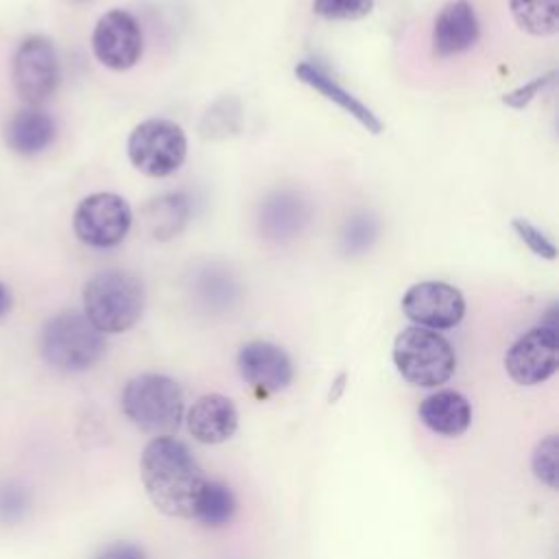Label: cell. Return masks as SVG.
<instances>
[{"mask_svg":"<svg viewBox=\"0 0 559 559\" xmlns=\"http://www.w3.org/2000/svg\"><path fill=\"white\" fill-rule=\"evenodd\" d=\"M140 476L159 513L194 520L197 500L207 478L186 443L175 437H153L142 450Z\"/></svg>","mask_w":559,"mask_h":559,"instance_id":"1","label":"cell"},{"mask_svg":"<svg viewBox=\"0 0 559 559\" xmlns=\"http://www.w3.org/2000/svg\"><path fill=\"white\" fill-rule=\"evenodd\" d=\"M144 312L142 282L118 269L92 275L83 286V314L103 334L131 330Z\"/></svg>","mask_w":559,"mask_h":559,"instance_id":"2","label":"cell"},{"mask_svg":"<svg viewBox=\"0 0 559 559\" xmlns=\"http://www.w3.org/2000/svg\"><path fill=\"white\" fill-rule=\"evenodd\" d=\"M122 413L140 430L170 437L183 417V391L164 373H140L122 389Z\"/></svg>","mask_w":559,"mask_h":559,"instance_id":"3","label":"cell"},{"mask_svg":"<svg viewBox=\"0 0 559 559\" xmlns=\"http://www.w3.org/2000/svg\"><path fill=\"white\" fill-rule=\"evenodd\" d=\"M41 356L59 371L76 373L94 367L105 349V334L79 310H63L46 321L39 338Z\"/></svg>","mask_w":559,"mask_h":559,"instance_id":"4","label":"cell"},{"mask_svg":"<svg viewBox=\"0 0 559 559\" xmlns=\"http://www.w3.org/2000/svg\"><path fill=\"white\" fill-rule=\"evenodd\" d=\"M393 362L406 382L430 389L452 378L456 354L443 334L411 325L395 336Z\"/></svg>","mask_w":559,"mask_h":559,"instance_id":"5","label":"cell"},{"mask_svg":"<svg viewBox=\"0 0 559 559\" xmlns=\"http://www.w3.org/2000/svg\"><path fill=\"white\" fill-rule=\"evenodd\" d=\"M127 155L135 170L162 179L181 168L188 155L186 131L168 118H148L133 127L127 140Z\"/></svg>","mask_w":559,"mask_h":559,"instance_id":"6","label":"cell"},{"mask_svg":"<svg viewBox=\"0 0 559 559\" xmlns=\"http://www.w3.org/2000/svg\"><path fill=\"white\" fill-rule=\"evenodd\" d=\"M133 223L131 205L116 192H94L85 197L72 216L74 236L92 249L118 247Z\"/></svg>","mask_w":559,"mask_h":559,"instance_id":"7","label":"cell"},{"mask_svg":"<svg viewBox=\"0 0 559 559\" xmlns=\"http://www.w3.org/2000/svg\"><path fill=\"white\" fill-rule=\"evenodd\" d=\"M11 79L17 96L31 107L48 100L59 85V59L52 41L44 35L22 39L13 55Z\"/></svg>","mask_w":559,"mask_h":559,"instance_id":"8","label":"cell"},{"mask_svg":"<svg viewBox=\"0 0 559 559\" xmlns=\"http://www.w3.org/2000/svg\"><path fill=\"white\" fill-rule=\"evenodd\" d=\"M559 367L557 325L542 323L520 338L504 354V369L515 384L533 386L548 380Z\"/></svg>","mask_w":559,"mask_h":559,"instance_id":"9","label":"cell"},{"mask_svg":"<svg viewBox=\"0 0 559 559\" xmlns=\"http://www.w3.org/2000/svg\"><path fill=\"white\" fill-rule=\"evenodd\" d=\"M402 312L408 321L428 330H450L465 317L461 290L448 282L426 280L413 284L402 297Z\"/></svg>","mask_w":559,"mask_h":559,"instance_id":"10","label":"cell"},{"mask_svg":"<svg viewBox=\"0 0 559 559\" xmlns=\"http://www.w3.org/2000/svg\"><path fill=\"white\" fill-rule=\"evenodd\" d=\"M94 57L109 70L122 72L133 68L144 50L142 28L124 9L103 13L92 33Z\"/></svg>","mask_w":559,"mask_h":559,"instance_id":"11","label":"cell"},{"mask_svg":"<svg viewBox=\"0 0 559 559\" xmlns=\"http://www.w3.org/2000/svg\"><path fill=\"white\" fill-rule=\"evenodd\" d=\"M236 365L240 378L262 395L286 389L295 376L290 356L269 341H251L242 345Z\"/></svg>","mask_w":559,"mask_h":559,"instance_id":"12","label":"cell"},{"mask_svg":"<svg viewBox=\"0 0 559 559\" xmlns=\"http://www.w3.org/2000/svg\"><path fill=\"white\" fill-rule=\"evenodd\" d=\"M480 35V24L469 0L448 2L432 24V52L441 59L469 50Z\"/></svg>","mask_w":559,"mask_h":559,"instance_id":"13","label":"cell"},{"mask_svg":"<svg viewBox=\"0 0 559 559\" xmlns=\"http://www.w3.org/2000/svg\"><path fill=\"white\" fill-rule=\"evenodd\" d=\"M188 432L199 443H223L238 428V411L234 402L221 393L201 395L186 415Z\"/></svg>","mask_w":559,"mask_h":559,"instance_id":"14","label":"cell"},{"mask_svg":"<svg viewBox=\"0 0 559 559\" xmlns=\"http://www.w3.org/2000/svg\"><path fill=\"white\" fill-rule=\"evenodd\" d=\"M57 135V124L52 116L39 107H24L15 111L4 127L7 146L24 157L46 151Z\"/></svg>","mask_w":559,"mask_h":559,"instance_id":"15","label":"cell"},{"mask_svg":"<svg viewBox=\"0 0 559 559\" xmlns=\"http://www.w3.org/2000/svg\"><path fill=\"white\" fill-rule=\"evenodd\" d=\"M417 415L426 428L443 437H459L472 424V406L459 391L443 389L421 400Z\"/></svg>","mask_w":559,"mask_h":559,"instance_id":"16","label":"cell"},{"mask_svg":"<svg viewBox=\"0 0 559 559\" xmlns=\"http://www.w3.org/2000/svg\"><path fill=\"white\" fill-rule=\"evenodd\" d=\"M295 76L310 85L312 90H317L321 96H325L328 100H332L334 105H338L345 114H349L354 120H358V124H362L369 133H380L382 131V122L380 118L362 103L358 100L354 94H349L345 87H341L323 68H319L312 61H301L295 66Z\"/></svg>","mask_w":559,"mask_h":559,"instance_id":"17","label":"cell"},{"mask_svg":"<svg viewBox=\"0 0 559 559\" xmlns=\"http://www.w3.org/2000/svg\"><path fill=\"white\" fill-rule=\"evenodd\" d=\"M306 218H308L306 203L288 190L273 192L271 197L264 199L260 207V229L266 234V238H273V240L293 238L295 234H299Z\"/></svg>","mask_w":559,"mask_h":559,"instance_id":"18","label":"cell"},{"mask_svg":"<svg viewBox=\"0 0 559 559\" xmlns=\"http://www.w3.org/2000/svg\"><path fill=\"white\" fill-rule=\"evenodd\" d=\"M190 218L188 197L183 192H166L146 205L148 234L155 240H170L183 231Z\"/></svg>","mask_w":559,"mask_h":559,"instance_id":"19","label":"cell"},{"mask_svg":"<svg viewBox=\"0 0 559 559\" xmlns=\"http://www.w3.org/2000/svg\"><path fill=\"white\" fill-rule=\"evenodd\" d=\"M515 24L533 37H550L559 31V0H509Z\"/></svg>","mask_w":559,"mask_h":559,"instance_id":"20","label":"cell"},{"mask_svg":"<svg viewBox=\"0 0 559 559\" xmlns=\"http://www.w3.org/2000/svg\"><path fill=\"white\" fill-rule=\"evenodd\" d=\"M234 513H236L234 491L221 480H207L197 500L194 520L205 526L218 528V526H225L227 522H231Z\"/></svg>","mask_w":559,"mask_h":559,"instance_id":"21","label":"cell"},{"mask_svg":"<svg viewBox=\"0 0 559 559\" xmlns=\"http://www.w3.org/2000/svg\"><path fill=\"white\" fill-rule=\"evenodd\" d=\"M240 127V105L236 98L216 100L201 122V135L210 140H223L236 133Z\"/></svg>","mask_w":559,"mask_h":559,"instance_id":"22","label":"cell"},{"mask_svg":"<svg viewBox=\"0 0 559 559\" xmlns=\"http://www.w3.org/2000/svg\"><path fill=\"white\" fill-rule=\"evenodd\" d=\"M557 454H559L557 435H548L535 445L531 456V467L535 478L550 489L557 487Z\"/></svg>","mask_w":559,"mask_h":559,"instance_id":"23","label":"cell"},{"mask_svg":"<svg viewBox=\"0 0 559 559\" xmlns=\"http://www.w3.org/2000/svg\"><path fill=\"white\" fill-rule=\"evenodd\" d=\"M373 0H312V11L332 22L360 20L369 15Z\"/></svg>","mask_w":559,"mask_h":559,"instance_id":"24","label":"cell"},{"mask_svg":"<svg viewBox=\"0 0 559 559\" xmlns=\"http://www.w3.org/2000/svg\"><path fill=\"white\" fill-rule=\"evenodd\" d=\"M378 234V225L369 214H356L347 221L343 231V245L347 251H362L369 249Z\"/></svg>","mask_w":559,"mask_h":559,"instance_id":"25","label":"cell"},{"mask_svg":"<svg viewBox=\"0 0 559 559\" xmlns=\"http://www.w3.org/2000/svg\"><path fill=\"white\" fill-rule=\"evenodd\" d=\"M511 227H513V231L518 234V238H520L535 255H539V258H544V260H555V258H557V247H555V242H552L542 229H537L533 223H528L526 218H513Z\"/></svg>","mask_w":559,"mask_h":559,"instance_id":"26","label":"cell"},{"mask_svg":"<svg viewBox=\"0 0 559 559\" xmlns=\"http://www.w3.org/2000/svg\"><path fill=\"white\" fill-rule=\"evenodd\" d=\"M28 511V491L15 483L0 485V522H17Z\"/></svg>","mask_w":559,"mask_h":559,"instance_id":"27","label":"cell"},{"mask_svg":"<svg viewBox=\"0 0 559 559\" xmlns=\"http://www.w3.org/2000/svg\"><path fill=\"white\" fill-rule=\"evenodd\" d=\"M552 79H555V70H550V72H546V74H542V76H535L533 81H528V83L515 87L513 92L504 94V96H502V103H504L507 107H511V109H524L539 92L546 90V85L552 83Z\"/></svg>","mask_w":559,"mask_h":559,"instance_id":"28","label":"cell"},{"mask_svg":"<svg viewBox=\"0 0 559 559\" xmlns=\"http://www.w3.org/2000/svg\"><path fill=\"white\" fill-rule=\"evenodd\" d=\"M94 559H146L144 550L131 542H111L103 546Z\"/></svg>","mask_w":559,"mask_h":559,"instance_id":"29","label":"cell"},{"mask_svg":"<svg viewBox=\"0 0 559 559\" xmlns=\"http://www.w3.org/2000/svg\"><path fill=\"white\" fill-rule=\"evenodd\" d=\"M13 306V295H11V288L7 284L0 282V319L11 310Z\"/></svg>","mask_w":559,"mask_h":559,"instance_id":"30","label":"cell"},{"mask_svg":"<svg viewBox=\"0 0 559 559\" xmlns=\"http://www.w3.org/2000/svg\"><path fill=\"white\" fill-rule=\"evenodd\" d=\"M74 2H87V0H74Z\"/></svg>","mask_w":559,"mask_h":559,"instance_id":"31","label":"cell"}]
</instances>
